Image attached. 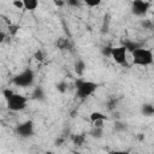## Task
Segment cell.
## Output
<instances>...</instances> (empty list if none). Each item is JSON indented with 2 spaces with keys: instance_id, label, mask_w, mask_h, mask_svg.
<instances>
[{
  "instance_id": "cell-11",
  "label": "cell",
  "mask_w": 154,
  "mask_h": 154,
  "mask_svg": "<svg viewBox=\"0 0 154 154\" xmlns=\"http://www.w3.org/2000/svg\"><path fill=\"white\" fill-rule=\"evenodd\" d=\"M142 113L144 114V116H153V113H154V107L152 106V105H149V103H147V105H143V107H142Z\"/></svg>"
},
{
  "instance_id": "cell-18",
  "label": "cell",
  "mask_w": 154,
  "mask_h": 154,
  "mask_svg": "<svg viewBox=\"0 0 154 154\" xmlns=\"http://www.w3.org/2000/svg\"><path fill=\"white\" fill-rule=\"evenodd\" d=\"M34 58H35L37 61H42V60H43V53H42L41 51H37V52H35V54H34Z\"/></svg>"
},
{
  "instance_id": "cell-16",
  "label": "cell",
  "mask_w": 154,
  "mask_h": 154,
  "mask_svg": "<svg viewBox=\"0 0 154 154\" xmlns=\"http://www.w3.org/2000/svg\"><path fill=\"white\" fill-rule=\"evenodd\" d=\"M101 129H102V128H97V126H95V128L91 130V132H90L91 136H93V137H97V138L101 137V134H102V130H101Z\"/></svg>"
},
{
  "instance_id": "cell-10",
  "label": "cell",
  "mask_w": 154,
  "mask_h": 154,
  "mask_svg": "<svg viewBox=\"0 0 154 154\" xmlns=\"http://www.w3.org/2000/svg\"><path fill=\"white\" fill-rule=\"evenodd\" d=\"M43 96H45V94H43V89L41 87H37L32 93V99H35V100H42Z\"/></svg>"
},
{
  "instance_id": "cell-8",
  "label": "cell",
  "mask_w": 154,
  "mask_h": 154,
  "mask_svg": "<svg viewBox=\"0 0 154 154\" xmlns=\"http://www.w3.org/2000/svg\"><path fill=\"white\" fill-rule=\"evenodd\" d=\"M22 2H23V7L29 11H34L38 6V0H22Z\"/></svg>"
},
{
  "instance_id": "cell-7",
  "label": "cell",
  "mask_w": 154,
  "mask_h": 154,
  "mask_svg": "<svg viewBox=\"0 0 154 154\" xmlns=\"http://www.w3.org/2000/svg\"><path fill=\"white\" fill-rule=\"evenodd\" d=\"M32 131H34V124L30 120L19 124L18 128H17L18 135L22 136V137H29V136H31L32 135Z\"/></svg>"
},
{
  "instance_id": "cell-17",
  "label": "cell",
  "mask_w": 154,
  "mask_h": 154,
  "mask_svg": "<svg viewBox=\"0 0 154 154\" xmlns=\"http://www.w3.org/2000/svg\"><path fill=\"white\" fill-rule=\"evenodd\" d=\"M88 6H90V7H94V6H97V5H100V2H101V0H83Z\"/></svg>"
},
{
  "instance_id": "cell-24",
  "label": "cell",
  "mask_w": 154,
  "mask_h": 154,
  "mask_svg": "<svg viewBox=\"0 0 154 154\" xmlns=\"http://www.w3.org/2000/svg\"><path fill=\"white\" fill-rule=\"evenodd\" d=\"M54 4H55L57 6H63V5H64V1H63V0H54Z\"/></svg>"
},
{
  "instance_id": "cell-25",
  "label": "cell",
  "mask_w": 154,
  "mask_h": 154,
  "mask_svg": "<svg viewBox=\"0 0 154 154\" xmlns=\"http://www.w3.org/2000/svg\"><path fill=\"white\" fill-rule=\"evenodd\" d=\"M5 40V34L4 32H0V42H2Z\"/></svg>"
},
{
  "instance_id": "cell-27",
  "label": "cell",
  "mask_w": 154,
  "mask_h": 154,
  "mask_svg": "<svg viewBox=\"0 0 154 154\" xmlns=\"http://www.w3.org/2000/svg\"><path fill=\"white\" fill-rule=\"evenodd\" d=\"M61 142H63V140H61V138H59V140H57V142H55V143H57V146H60V143H61Z\"/></svg>"
},
{
  "instance_id": "cell-14",
  "label": "cell",
  "mask_w": 154,
  "mask_h": 154,
  "mask_svg": "<svg viewBox=\"0 0 154 154\" xmlns=\"http://www.w3.org/2000/svg\"><path fill=\"white\" fill-rule=\"evenodd\" d=\"M84 136L83 135H75V136H72V141H73V143L76 144V146H82L83 144V142H84Z\"/></svg>"
},
{
  "instance_id": "cell-20",
  "label": "cell",
  "mask_w": 154,
  "mask_h": 154,
  "mask_svg": "<svg viewBox=\"0 0 154 154\" xmlns=\"http://www.w3.org/2000/svg\"><path fill=\"white\" fill-rule=\"evenodd\" d=\"M57 89H58L59 91H61V93H64V91H65V89H66V84H65L64 82H61V83H59V84H57Z\"/></svg>"
},
{
  "instance_id": "cell-9",
  "label": "cell",
  "mask_w": 154,
  "mask_h": 154,
  "mask_svg": "<svg viewBox=\"0 0 154 154\" xmlns=\"http://www.w3.org/2000/svg\"><path fill=\"white\" fill-rule=\"evenodd\" d=\"M123 46H124V48H125L126 51L132 52V51L140 48V47H141V43L135 42V41H124V42H123Z\"/></svg>"
},
{
  "instance_id": "cell-19",
  "label": "cell",
  "mask_w": 154,
  "mask_h": 154,
  "mask_svg": "<svg viewBox=\"0 0 154 154\" xmlns=\"http://www.w3.org/2000/svg\"><path fill=\"white\" fill-rule=\"evenodd\" d=\"M111 51H112V47H109V46L103 47V49H102V54L106 55V57H108V55H111Z\"/></svg>"
},
{
  "instance_id": "cell-22",
  "label": "cell",
  "mask_w": 154,
  "mask_h": 154,
  "mask_svg": "<svg viewBox=\"0 0 154 154\" xmlns=\"http://www.w3.org/2000/svg\"><path fill=\"white\" fill-rule=\"evenodd\" d=\"M13 5H14L16 7H18V8L23 7V2H22V0H14V1H13Z\"/></svg>"
},
{
  "instance_id": "cell-4",
  "label": "cell",
  "mask_w": 154,
  "mask_h": 154,
  "mask_svg": "<svg viewBox=\"0 0 154 154\" xmlns=\"http://www.w3.org/2000/svg\"><path fill=\"white\" fill-rule=\"evenodd\" d=\"M34 77H35V76H34L32 70L26 69V70H24L22 73H19L18 76H16V77L13 78V83H14L16 85H18V87H29V85L32 84Z\"/></svg>"
},
{
  "instance_id": "cell-2",
  "label": "cell",
  "mask_w": 154,
  "mask_h": 154,
  "mask_svg": "<svg viewBox=\"0 0 154 154\" xmlns=\"http://www.w3.org/2000/svg\"><path fill=\"white\" fill-rule=\"evenodd\" d=\"M97 88V84L89 81H82L78 79L76 82V89H77V96L81 99H85L90 96Z\"/></svg>"
},
{
  "instance_id": "cell-12",
  "label": "cell",
  "mask_w": 154,
  "mask_h": 154,
  "mask_svg": "<svg viewBox=\"0 0 154 154\" xmlns=\"http://www.w3.org/2000/svg\"><path fill=\"white\" fill-rule=\"evenodd\" d=\"M84 69H85V64H84L82 60H78V61L76 63V65H75V70H76L77 75H82L83 71H84Z\"/></svg>"
},
{
  "instance_id": "cell-1",
  "label": "cell",
  "mask_w": 154,
  "mask_h": 154,
  "mask_svg": "<svg viewBox=\"0 0 154 154\" xmlns=\"http://www.w3.org/2000/svg\"><path fill=\"white\" fill-rule=\"evenodd\" d=\"M132 54V61L135 65H140V66H147L150 65L153 63V53L150 49H146V48H137L135 51L131 52Z\"/></svg>"
},
{
  "instance_id": "cell-23",
  "label": "cell",
  "mask_w": 154,
  "mask_h": 154,
  "mask_svg": "<svg viewBox=\"0 0 154 154\" xmlns=\"http://www.w3.org/2000/svg\"><path fill=\"white\" fill-rule=\"evenodd\" d=\"M66 1H67V4L71 5V6H78V4H79L78 0H66Z\"/></svg>"
},
{
  "instance_id": "cell-21",
  "label": "cell",
  "mask_w": 154,
  "mask_h": 154,
  "mask_svg": "<svg viewBox=\"0 0 154 154\" xmlns=\"http://www.w3.org/2000/svg\"><path fill=\"white\" fill-rule=\"evenodd\" d=\"M2 93H4V97H5L6 100H7V99L13 94V91H12V90H10V89H5Z\"/></svg>"
},
{
  "instance_id": "cell-5",
  "label": "cell",
  "mask_w": 154,
  "mask_h": 154,
  "mask_svg": "<svg viewBox=\"0 0 154 154\" xmlns=\"http://www.w3.org/2000/svg\"><path fill=\"white\" fill-rule=\"evenodd\" d=\"M111 57L114 59L116 63H118L120 65H126V49L124 48V46L112 48Z\"/></svg>"
},
{
  "instance_id": "cell-26",
  "label": "cell",
  "mask_w": 154,
  "mask_h": 154,
  "mask_svg": "<svg viewBox=\"0 0 154 154\" xmlns=\"http://www.w3.org/2000/svg\"><path fill=\"white\" fill-rule=\"evenodd\" d=\"M11 29H12V34H16V31L18 30V26H11Z\"/></svg>"
},
{
  "instance_id": "cell-3",
  "label": "cell",
  "mask_w": 154,
  "mask_h": 154,
  "mask_svg": "<svg viewBox=\"0 0 154 154\" xmlns=\"http://www.w3.org/2000/svg\"><path fill=\"white\" fill-rule=\"evenodd\" d=\"M7 107L11 111H22L26 107V97L19 94H12L7 100Z\"/></svg>"
},
{
  "instance_id": "cell-13",
  "label": "cell",
  "mask_w": 154,
  "mask_h": 154,
  "mask_svg": "<svg viewBox=\"0 0 154 154\" xmlns=\"http://www.w3.org/2000/svg\"><path fill=\"white\" fill-rule=\"evenodd\" d=\"M99 119L105 120V119H107V117H106L105 114L100 113V112H93V113L90 114V120H91V122H95V120H99Z\"/></svg>"
},
{
  "instance_id": "cell-6",
  "label": "cell",
  "mask_w": 154,
  "mask_h": 154,
  "mask_svg": "<svg viewBox=\"0 0 154 154\" xmlns=\"http://www.w3.org/2000/svg\"><path fill=\"white\" fill-rule=\"evenodd\" d=\"M131 10H132V13L136 16L146 14L147 11L149 10V2L144 0H134L131 4Z\"/></svg>"
},
{
  "instance_id": "cell-15",
  "label": "cell",
  "mask_w": 154,
  "mask_h": 154,
  "mask_svg": "<svg viewBox=\"0 0 154 154\" xmlns=\"http://www.w3.org/2000/svg\"><path fill=\"white\" fill-rule=\"evenodd\" d=\"M57 45H58V47H59L60 49H66V48L69 47V42H67V40H65V38H59L58 42H57Z\"/></svg>"
}]
</instances>
